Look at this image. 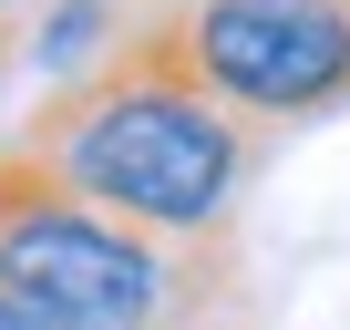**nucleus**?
<instances>
[{"label":"nucleus","instance_id":"7ed1b4c3","mask_svg":"<svg viewBox=\"0 0 350 330\" xmlns=\"http://www.w3.org/2000/svg\"><path fill=\"white\" fill-rule=\"evenodd\" d=\"M186 52L227 114L309 124L350 103V0H196Z\"/></svg>","mask_w":350,"mask_h":330},{"label":"nucleus","instance_id":"39448f33","mask_svg":"<svg viewBox=\"0 0 350 330\" xmlns=\"http://www.w3.org/2000/svg\"><path fill=\"white\" fill-rule=\"evenodd\" d=\"M0 330H83V320H52V309H31V299H0Z\"/></svg>","mask_w":350,"mask_h":330},{"label":"nucleus","instance_id":"423d86ee","mask_svg":"<svg viewBox=\"0 0 350 330\" xmlns=\"http://www.w3.org/2000/svg\"><path fill=\"white\" fill-rule=\"evenodd\" d=\"M0 62H11V21H0Z\"/></svg>","mask_w":350,"mask_h":330},{"label":"nucleus","instance_id":"20e7f679","mask_svg":"<svg viewBox=\"0 0 350 330\" xmlns=\"http://www.w3.org/2000/svg\"><path fill=\"white\" fill-rule=\"evenodd\" d=\"M93 31H103V0H62V11L42 21V62H83Z\"/></svg>","mask_w":350,"mask_h":330},{"label":"nucleus","instance_id":"f03ea898","mask_svg":"<svg viewBox=\"0 0 350 330\" xmlns=\"http://www.w3.org/2000/svg\"><path fill=\"white\" fill-rule=\"evenodd\" d=\"M0 299H31L83 330H175L196 279L165 258V238L72 196L42 155H0Z\"/></svg>","mask_w":350,"mask_h":330},{"label":"nucleus","instance_id":"f257e3e1","mask_svg":"<svg viewBox=\"0 0 350 330\" xmlns=\"http://www.w3.org/2000/svg\"><path fill=\"white\" fill-rule=\"evenodd\" d=\"M21 155H42L72 196L144 238H206L247 176V114H227L186 52V11L144 21L124 52L72 73L31 124Z\"/></svg>","mask_w":350,"mask_h":330},{"label":"nucleus","instance_id":"0eeeda50","mask_svg":"<svg viewBox=\"0 0 350 330\" xmlns=\"http://www.w3.org/2000/svg\"><path fill=\"white\" fill-rule=\"evenodd\" d=\"M11 11H21V0H0V21H11Z\"/></svg>","mask_w":350,"mask_h":330}]
</instances>
